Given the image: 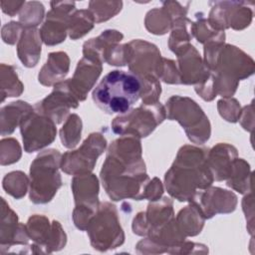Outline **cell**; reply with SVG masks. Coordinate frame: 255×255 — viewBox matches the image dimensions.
<instances>
[{"instance_id": "cell-12", "label": "cell", "mask_w": 255, "mask_h": 255, "mask_svg": "<svg viewBox=\"0 0 255 255\" xmlns=\"http://www.w3.org/2000/svg\"><path fill=\"white\" fill-rule=\"evenodd\" d=\"M79 100L70 89L68 80L55 85L53 92L43 101L37 103L35 110L46 115L55 124H59L69 114L70 109H76Z\"/></svg>"}, {"instance_id": "cell-11", "label": "cell", "mask_w": 255, "mask_h": 255, "mask_svg": "<svg viewBox=\"0 0 255 255\" xmlns=\"http://www.w3.org/2000/svg\"><path fill=\"white\" fill-rule=\"evenodd\" d=\"M51 10L47 13L46 21L41 27L42 41L49 46L65 41L69 18L76 8L74 1H52Z\"/></svg>"}, {"instance_id": "cell-13", "label": "cell", "mask_w": 255, "mask_h": 255, "mask_svg": "<svg viewBox=\"0 0 255 255\" xmlns=\"http://www.w3.org/2000/svg\"><path fill=\"white\" fill-rule=\"evenodd\" d=\"M191 201L198 207L204 218H211L217 213L232 212L236 207L237 197L228 190L212 187L197 192Z\"/></svg>"}, {"instance_id": "cell-24", "label": "cell", "mask_w": 255, "mask_h": 255, "mask_svg": "<svg viewBox=\"0 0 255 255\" xmlns=\"http://www.w3.org/2000/svg\"><path fill=\"white\" fill-rule=\"evenodd\" d=\"M23 92V85L18 79L17 73L12 66L1 65V95L2 102L5 97H18Z\"/></svg>"}, {"instance_id": "cell-18", "label": "cell", "mask_w": 255, "mask_h": 255, "mask_svg": "<svg viewBox=\"0 0 255 255\" xmlns=\"http://www.w3.org/2000/svg\"><path fill=\"white\" fill-rule=\"evenodd\" d=\"M1 215V245L5 243L10 246L12 243H27L28 231L26 227L18 223L17 214L10 209L9 205L2 198Z\"/></svg>"}, {"instance_id": "cell-35", "label": "cell", "mask_w": 255, "mask_h": 255, "mask_svg": "<svg viewBox=\"0 0 255 255\" xmlns=\"http://www.w3.org/2000/svg\"><path fill=\"white\" fill-rule=\"evenodd\" d=\"M25 3V1H1L0 5L4 13L13 17L24 7Z\"/></svg>"}, {"instance_id": "cell-5", "label": "cell", "mask_w": 255, "mask_h": 255, "mask_svg": "<svg viewBox=\"0 0 255 255\" xmlns=\"http://www.w3.org/2000/svg\"><path fill=\"white\" fill-rule=\"evenodd\" d=\"M166 116L177 121L188 138L195 143H204L210 136V123L202 109L191 99L173 96L166 101Z\"/></svg>"}, {"instance_id": "cell-21", "label": "cell", "mask_w": 255, "mask_h": 255, "mask_svg": "<svg viewBox=\"0 0 255 255\" xmlns=\"http://www.w3.org/2000/svg\"><path fill=\"white\" fill-rule=\"evenodd\" d=\"M33 111L32 106L23 101L13 102L1 109V134L6 135L14 131L25 116Z\"/></svg>"}, {"instance_id": "cell-20", "label": "cell", "mask_w": 255, "mask_h": 255, "mask_svg": "<svg viewBox=\"0 0 255 255\" xmlns=\"http://www.w3.org/2000/svg\"><path fill=\"white\" fill-rule=\"evenodd\" d=\"M69 57L65 52L50 53L46 64L39 73V82L44 86H52L61 82L69 71Z\"/></svg>"}, {"instance_id": "cell-26", "label": "cell", "mask_w": 255, "mask_h": 255, "mask_svg": "<svg viewBox=\"0 0 255 255\" xmlns=\"http://www.w3.org/2000/svg\"><path fill=\"white\" fill-rule=\"evenodd\" d=\"M123 8L122 1H90L89 11L96 23L107 21L117 15Z\"/></svg>"}, {"instance_id": "cell-29", "label": "cell", "mask_w": 255, "mask_h": 255, "mask_svg": "<svg viewBox=\"0 0 255 255\" xmlns=\"http://www.w3.org/2000/svg\"><path fill=\"white\" fill-rule=\"evenodd\" d=\"M28 178L22 171H13L7 173L3 179V188L7 193L15 198H21L25 195L28 186Z\"/></svg>"}, {"instance_id": "cell-23", "label": "cell", "mask_w": 255, "mask_h": 255, "mask_svg": "<svg viewBox=\"0 0 255 255\" xmlns=\"http://www.w3.org/2000/svg\"><path fill=\"white\" fill-rule=\"evenodd\" d=\"M95 20L92 13L88 10H76L69 18L68 32L73 40L85 36L94 28Z\"/></svg>"}, {"instance_id": "cell-31", "label": "cell", "mask_w": 255, "mask_h": 255, "mask_svg": "<svg viewBox=\"0 0 255 255\" xmlns=\"http://www.w3.org/2000/svg\"><path fill=\"white\" fill-rule=\"evenodd\" d=\"M49 226V220L45 216L34 215L27 222V231L30 237L40 245L45 242L47 236L51 235Z\"/></svg>"}, {"instance_id": "cell-4", "label": "cell", "mask_w": 255, "mask_h": 255, "mask_svg": "<svg viewBox=\"0 0 255 255\" xmlns=\"http://www.w3.org/2000/svg\"><path fill=\"white\" fill-rule=\"evenodd\" d=\"M61 153L57 149L41 152L30 167V199L34 203H47L52 200L62 185L58 171L61 166Z\"/></svg>"}, {"instance_id": "cell-6", "label": "cell", "mask_w": 255, "mask_h": 255, "mask_svg": "<svg viewBox=\"0 0 255 255\" xmlns=\"http://www.w3.org/2000/svg\"><path fill=\"white\" fill-rule=\"evenodd\" d=\"M166 118V113L160 103L152 105L142 104L127 115L117 117L112 123L115 133L131 135L134 137L147 136Z\"/></svg>"}, {"instance_id": "cell-7", "label": "cell", "mask_w": 255, "mask_h": 255, "mask_svg": "<svg viewBox=\"0 0 255 255\" xmlns=\"http://www.w3.org/2000/svg\"><path fill=\"white\" fill-rule=\"evenodd\" d=\"M91 243L94 248L106 250L115 248L124 242V233L120 225L116 206L102 203L87 226Z\"/></svg>"}, {"instance_id": "cell-27", "label": "cell", "mask_w": 255, "mask_h": 255, "mask_svg": "<svg viewBox=\"0 0 255 255\" xmlns=\"http://www.w3.org/2000/svg\"><path fill=\"white\" fill-rule=\"evenodd\" d=\"M172 19L167 11L161 7V9L155 8L150 10L145 17V27L153 34H164L171 27Z\"/></svg>"}, {"instance_id": "cell-9", "label": "cell", "mask_w": 255, "mask_h": 255, "mask_svg": "<svg viewBox=\"0 0 255 255\" xmlns=\"http://www.w3.org/2000/svg\"><path fill=\"white\" fill-rule=\"evenodd\" d=\"M24 149L33 152L52 143L56 137V124L46 115L32 111L20 124Z\"/></svg>"}, {"instance_id": "cell-22", "label": "cell", "mask_w": 255, "mask_h": 255, "mask_svg": "<svg viewBox=\"0 0 255 255\" xmlns=\"http://www.w3.org/2000/svg\"><path fill=\"white\" fill-rule=\"evenodd\" d=\"M204 219L198 207L192 202L179 211L176 223L183 235H196L202 229Z\"/></svg>"}, {"instance_id": "cell-10", "label": "cell", "mask_w": 255, "mask_h": 255, "mask_svg": "<svg viewBox=\"0 0 255 255\" xmlns=\"http://www.w3.org/2000/svg\"><path fill=\"white\" fill-rule=\"evenodd\" d=\"M210 5L212 7L207 20L217 30L223 31L229 27L242 30L251 22L252 10L249 5H253V2L214 1Z\"/></svg>"}, {"instance_id": "cell-2", "label": "cell", "mask_w": 255, "mask_h": 255, "mask_svg": "<svg viewBox=\"0 0 255 255\" xmlns=\"http://www.w3.org/2000/svg\"><path fill=\"white\" fill-rule=\"evenodd\" d=\"M212 181L205 150L191 145L179 149L172 166L165 173L166 189L179 201H191L198 189L209 187Z\"/></svg>"}, {"instance_id": "cell-14", "label": "cell", "mask_w": 255, "mask_h": 255, "mask_svg": "<svg viewBox=\"0 0 255 255\" xmlns=\"http://www.w3.org/2000/svg\"><path fill=\"white\" fill-rule=\"evenodd\" d=\"M179 63L180 83L201 85L210 77V71L202 62L196 49L188 44L177 54Z\"/></svg>"}, {"instance_id": "cell-30", "label": "cell", "mask_w": 255, "mask_h": 255, "mask_svg": "<svg viewBox=\"0 0 255 255\" xmlns=\"http://www.w3.org/2000/svg\"><path fill=\"white\" fill-rule=\"evenodd\" d=\"M44 17V6L38 1L26 2L19 16L24 27H37Z\"/></svg>"}, {"instance_id": "cell-33", "label": "cell", "mask_w": 255, "mask_h": 255, "mask_svg": "<svg viewBox=\"0 0 255 255\" xmlns=\"http://www.w3.org/2000/svg\"><path fill=\"white\" fill-rule=\"evenodd\" d=\"M218 110L220 115L228 122H236L240 116V106L234 99L220 100L218 102Z\"/></svg>"}, {"instance_id": "cell-17", "label": "cell", "mask_w": 255, "mask_h": 255, "mask_svg": "<svg viewBox=\"0 0 255 255\" xmlns=\"http://www.w3.org/2000/svg\"><path fill=\"white\" fill-rule=\"evenodd\" d=\"M76 206L86 207L93 211L99 208V182L96 175L92 173L77 174L72 180Z\"/></svg>"}, {"instance_id": "cell-32", "label": "cell", "mask_w": 255, "mask_h": 255, "mask_svg": "<svg viewBox=\"0 0 255 255\" xmlns=\"http://www.w3.org/2000/svg\"><path fill=\"white\" fill-rule=\"evenodd\" d=\"M1 150H7V152H1V164H11L19 160L21 156V147L18 141L14 138H7L1 140Z\"/></svg>"}, {"instance_id": "cell-25", "label": "cell", "mask_w": 255, "mask_h": 255, "mask_svg": "<svg viewBox=\"0 0 255 255\" xmlns=\"http://www.w3.org/2000/svg\"><path fill=\"white\" fill-rule=\"evenodd\" d=\"M227 185L240 193L247 191L248 185H250V168L246 161L241 158L235 159L233 171L227 180Z\"/></svg>"}, {"instance_id": "cell-8", "label": "cell", "mask_w": 255, "mask_h": 255, "mask_svg": "<svg viewBox=\"0 0 255 255\" xmlns=\"http://www.w3.org/2000/svg\"><path fill=\"white\" fill-rule=\"evenodd\" d=\"M107 146L106 138L99 132L91 133L82 146L62 155L61 168L69 174H83L93 170L97 158Z\"/></svg>"}, {"instance_id": "cell-34", "label": "cell", "mask_w": 255, "mask_h": 255, "mask_svg": "<svg viewBox=\"0 0 255 255\" xmlns=\"http://www.w3.org/2000/svg\"><path fill=\"white\" fill-rule=\"evenodd\" d=\"M24 26L18 22H10L2 27V38L5 43L15 44L17 39L21 37V30ZM23 31V30H22Z\"/></svg>"}, {"instance_id": "cell-19", "label": "cell", "mask_w": 255, "mask_h": 255, "mask_svg": "<svg viewBox=\"0 0 255 255\" xmlns=\"http://www.w3.org/2000/svg\"><path fill=\"white\" fill-rule=\"evenodd\" d=\"M41 36L36 27H24L18 40V57L26 67L37 65L41 54Z\"/></svg>"}, {"instance_id": "cell-3", "label": "cell", "mask_w": 255, "mask_h": 255, "mask_svg": "<svg viewBox=\"0 0 255 255\" xmlns=\"http://www.w3.org/2000/svg\"><path fill=\"white\" fill-rule=\"evenodd\" d=\"M141 85L131 72L114 70L109 72L94 88L95 104L107 114H127L138 101Z\"/></svg>"}, {"instance_id": "cell-15", "label": "cell", "mask_w": 255, "mask_h": 255, "mask_svg": "<svg viewBox=\"0 0 255 255\" xmlns=\"http://www.w3.org/2000/svg\"><path fill=\"white\" fill-rule=\"evenodd\" d=\"M102 72V63L96 59L83 57L77 65L74 77L68 79L70 89L79 101H84Z\"/></svg>"}, {"instance_id": "cell-28", "label": "cell", "mask_w": 255, "mask_h": 255, "mask_svg": "<svg viewBox=\"0 0 255 255\" xmlns=\"http://www.w3.org/2000/svg\"><path fill=\"white\" fill-rule=\"evenodd\" d=\"M81 132L82 121L76 114H73L67 119V122L60 130L63 145L68 148L76 146L81 138Z\"/></svg>"}, {"instance_id": "cell-16", "label": "cell", "mask_w": 255, "mask_h": 255, "mask_svg": "<svg viewBox=\"0 0 255 255\" xmlns=\"http://www.w3.org/2000/svg\"><path fill=\"white\" fill-rule=\"evenodd\" d=\"M237 150L234 146L219 143L210 149L206 156L208 167L216 180L228 179L233 171Z\"/></svg>"}, {"instance_id": "cell-1", "label": "cell", "mask_w": 255, "mask_h": 255, "mask_svg": "<svg viewBox=\"0 0 255 255\" xmlns=\"http://www.w3.org/2000/svg\"><path fill=\"white\" fill-rule=\"evenodd\" d=\"M101 178L108 195L113 200L127 197L143 199L149 179L137 137L124 136L111 144L101 170Z\"/></svg>"}]
</instances>
